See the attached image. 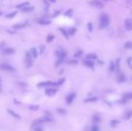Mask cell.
I'll list each match as a JSON object with an SVG mask.
<instances>
[{
  "instance_id": "cell-27",
  "label": "cell",
  "mask_w": 132,
  "mask_h": 131,
  "mask_svg": "<svg viewBox=\"0 0 132 131\" xmlns=\"http://www.w3.org/2000/svg\"><path fill=\"white\" fill-rule=\"evenodd\" d=\"M124 48L127 49V50H130V49H132V42H130V41H127V42L124 44Z\"/></svg>"
},
{
  "instance_id": "cell-12",
  "label": "cell",
  "mask_w": 132,
  "mask_h": 131,
  "mask_svg": "<svg viewBox=\"0 0 132 131\" xmlns=\"http://www.w3.org/2000/svg\"><path fill=\"white\" fill-rule=\"evenodd\" d=\"M27 25V22L25 23H20V24H16L13 25V29L14 30H22L23 28H24L25 26Z\"/></svg>"
},
{
  "instance_id": "cell-8",
  "label": "cell",
  "mask_w": 132,
  "mask_h": 131,
  "mask_svg": "<svg viewBox=\"0 0 132 131\" xmlns=\"http://www.w3.org/2000/svg\"><path fill=\"white\" fill-rule=\"evenodd\" d=\"M124 26H125V29L127 31H132V19H126L124 21Z\"/></svg>"
},
{
  "instance_id": "cell-41",
  "label": "cell",
  "mask_w": 132,
  "mask_h": 131,
  "mask_svg": "<svg viewBox=\"0 0 132 131\" xmlns=\"http://www.w3.org/2000/svg\"><path fill=\"white\" fill-rule=\"evenodd\" d=\"M130 61H131V58H129L128 59V65H129V67H131V64H130Z\"/></svg>"
},
{
  "instance_id": "cell-10",
  "label": "cell",
  "mask_w": 132,
  "mask_h": 131,
  "mask_svg": "<svg viewBox=\"0 0 132 131\" xmlns=\"http://www.w3.org/2000/svg\"><path fill=\"white\" fill-rule=\"evenodd\" d=\"M126 80H127V78H126L125 75H124L123 73H121V72H119L117 75V82L118 83H124Z\"/></svg>"
},
{
  "instance_id": "cell-3",
  "label": "cell",
  "mask_w": 132,
  "mask_h": 131,
  "mask_svg": "<svg viewBox=\"0 0 132 131\" xmlns=\"http://www.w3.org/2000/svg\"><path fill=\"white\" fill-rule=\"evenodd\" d=\"M0 69L3 71H6V72H15V68L13 67V66H11L9 64H2L0 65Z\"/></svg>"
},
{
  "instance_id": "cell-32",
  "label": "cell",
  "mask_w": 132,
  "mask_h": 131,
  "mask_svg": "<svg viewBox=\"0 0 132 131\" xmlns=\"http://www.w3.org/2000/svg\"><path fill=\"white\" fill-rule=\"evenodd\" d=\"M54 38H55V37H54V35L49 34V35H48V37H47V42H48V43H50L51 41H52L54 40Z\"/></svg>"
},
{
  "instance_id": "cell-18",
  "label": "cell",
  "mask_w": 132,
  "mask_h": 131,
  "mask_svg": "<svg viewBox=\"0 0 132 131\" xmlns=\"http://www.w3.org/2000/svg\"><path fill=\"white\" fill-rule=\"evenodd\" d=\"M38 24H41V25H49V24H50V21L47 19H41L39 20Z\"/></svg>"
},
{
  "instance_id": "cell-36",
  "label": "cell",
  "mask_w": 132,
  "mask_h": 131,
  "mask_svg": "<svg viewBox=\"0 0 132 131\" xmlns=\"http://www.w3.org/2000/svg\"><path fill=\"white\" fill-rule=\"evenodd\" d=\"M82 55V51L81 50H77V52H76L75 53V55H74V58H79V57L81 56Z\"/></svg>"
},
{
  "instance_id": "cell-9",
  "label": "cell",
  "mask_w": 132,
  "mask_h": 131,
  "mask_svg": "<svg viewBox=\"0 0 132 131\" xmlns=\"http://www.w3.org/2000/svg\"><path fill=\"white\" fill-rule=\"evenodd\" d=\"M15 53V50L14 48H7V49H5V50H2V54L3 55H13V54Z\"/></svg>"
},
{
  "instance_id": "cell-14",
  "label": "cell",
  "mask_w": 132,
  "mask_h": 131,
  "mask_svg": "<svg viewBox=\"0 0 132 131\" xmlns=\"http://www.w3.org/2000/svg\"><path fill=\"white\" fill-rule=\"evenodd\" d=\"M83 64L85 65L86 67H89V68H94V62L92 60H88V59H85V60H83Z\"/></svg>"
},
{
  "instance_id": "cell-33",
  "label": "cell",
  "mask_w": 132,
  "mask_h": 131,
  "mask_svg": "<svg viewBox=\"0 0 132 131\" xmlns=\"http://www.w3.org/2000/svg\"><path fill=\"white\" fill-rule=\"evenodd\" d=\"M77 32V29L76 28H70L69 30L68 31V35H73V34H75V32Z\"/></svg>"
},
{
  "instance_id": "cell-40",
  "label": "cell",
  "mask_w": 132,
  "mask_h": 131,
  "mask_svg": "<svg viewBox=\"0 0 132 131\" xmlns=\"http://www.w3.org/2000/svg\"><path fill=\"white\" fill-rule=\"evenodd\" d=\"M68 63H69V64H73V65H77V60H70Z\"/></svg>"
},
{
  "instance_id": "cell-26",
  "label": "cell",
  "mask_w": 132,
  "mask_h": 131,
  "mask_svg": "<svg viewBox=\"0 0 132 131\" xmlns=\"http://www.w3.org/2000/svg\"><path fill=\"white\" fill-rule=\"evenodd\" d=\"M17 12L16 11H14V12H12L11 14H9V15H6V18H8V19H12V18H14L16 15Z\"/></svg>"
},
{
  "instance_id": "cell-44",
  "label": "cell",
  "mask_w": 132,
  "mask_h": 131,
  "mask_svg": "<svg viewBox=\"0 0 132 131\" xmlns=\"http://www.w3.org/2000/svg\"><path fill=\"white\" fill-rule=\"evenodd\" d=\"M2 92V88H1V79H0V92Z\"/></svg>"
},
{
  "instance_id": "cell-31",
  "label": "cell",
  "mask_w": 132,
  "mask_h": 131,
  "mask_svg": "<svg viewBox=\"0 0 132 131\" xmlns=\"http://www.w3.org/2000/svg\"><path fill=\"white\" fill-rule=\"evenodd\" d=\"M93 121L94 123H99L101 121V118L99 116H97V115H95V116L93 117Z\"/></svg>"
},
{
  "instance_id": "cell-30",
  "label": "cell",
  "mask_w": 132,
  "mask_h": 131,
  "mask_svg": "<svg viewBox=\"0 0 132 131\" xmlns=\"http://www.w3.org/2000/svg\"><path fill=\"white\" fill-rule=\"evenodd\" d=\"M28 108L30 110H38L40 107H39V105H30Z\"/></svg>"
},
{
  "instance_id": "cell-29",
  "label": "cell",
  "mask_w": 132,
  "mask_h": 131,
  "mask_svg": "<svg viewBox=\"0 0 132 131\" xmlns=\"http://www.w3.org/2000/svg\"><path fill=\"white\" fill-rule=\"evenodd\" d=\"M72 14H73L72 9H68V10H67L66 12H65V15H66V16H68V17H70V16H72Z\"/></svg>"
},
{
  "instance_id": "cell-23",
  "label": "cell",
  "mask_w": 132,
  "mask_h": 131,
  "mask_svg": "<svg viewBox=\"0 0 132 131\" xmlns=\"http://www.w3.org/2000/svg\"><path fill=\"white\" fill-rule=\"evenodd\" d=\"M109 70H110V72H111V73L116 70V65H115V63L112 62V61L110 63V67H109Z\"/></svg>"
},
{
  "instance_id": "cell-39",
  "label": "cell",
  "mask_w": 132,
  "mask_h": 131,
  "mask_svg": "<svg viewBox=\"0 0 132 131\" xmlns=\"http://www.w3.org/2000/svg\"><path fill=\"white\" fill-rule=\"evenodd\" d=\"M44 50H45V46L44 45H41V46H40V53L42 54L43 51H44Z\"/></svg>"
},
{
  "instance_id": "cell-16",
  "label": "cell",
  "mask_w": 132,
  "mask_h": 131,
  "mask_svg": "<svg viewBox=\"0 0 132 131\" xmlns=\"http://www.w3.org/2000/svg\"><path fill=\"white\" fill-rule=\"evenodd\" d=\"M97 56H96L94 53H89L85 56V59H88V60H94V59H97Z\"/></svg>"
},
{
  "instance_id": "cell-6",
  "label": "cell",
  "mask_w": 132,
  "mask_h": 131,
  "mask_svg": "<svg viewBox=\"0 0 132 131\" xmlns=\"http://www.w3.org/2000/svg\"><path fill=\"white\" fill-rule=\"evenodd\" d=\"M129 100H132V92L124 93L123 96H122V99H121V101H120V102L126 103V102H128Z\"/></svg>"
},
{
  "instance_id": "cell-20",
  "label": "cell",
  "mask_w": 132,
  "mask_h": 131,
  "mask_svg": "<svg viewBox=\"0 0 132 131\" xmlns=\"http://www.w3.org/2000/svg\"><path fill=\"white\" fill-rule=\"evenodd\" d=\"M28 6H30V3H29V2L21 3V4L17 5V6H16V8H18V9H22V8H24V7H28Z\"/></svg>"
},
{
  "instance_id": "cell-25",
  "label": "cell",
  "mask_w": 132,
  "mask_h": 131,
  "mask_svg": "<svg viewBox=\"0 0 132 131\" xmlns=\"http://www.w3.org/2000/svg\"><path fill=\"white\" fill-rule=\"evenodd\" d=\"M118 125H119V121L117 120V119H112V120L111 121V126L112 127H116Z\"/></svg>"
},
{
  "instance_id": "cell-34",
  "label": "cell",
  "mask_w": 132,
  "mask_h": 131,
  "mask_svg": "<svg viewBox=\"0 0 132 131\" xmlns=\"http://www.w3.org/2000/svg\"><path fill=\"white\" fill-rule=\"evenodd\" d=\"M57 112H58V114H61V115H64V114L67 113V111L64 110V109H61V108H59V109H58L57 110Z\"/></svg>"
},
{
  "instance_id": "cell-46",
  "label": "cell",
  "mask_w": 132,
  "mask_h": 131,
  "mask_svg": "<svg viewBox=\"0 0 132 131\" xmlns=\"http://www.w3.org/2000/svg\"><path fill=\"white\" fill-rule=\"evenodd\" d=\"M103 1H111V0H103Z\"/></svg>"
},
{
  "instance_id": "cell-13",
  "label": "cell",
  "mask_w": 132,
  "mask_h": 131,
  "mask_svg": "<svg viewBox=\"0 0 132 131\" xmlns=\"http://www.w3.org/2000/svg\"><path fill=\"white\" fill-rule=\"evenodd\" d=\"M29 54L32 58H36L38 57V50H37L36 48H32L29 51Z\"/></svg>"
},
{
  "instance_id": "cell-11",
  "label": "cell",
  "mask_w": 132,
  "mask_h": 131,
  "mask_svg": "<svg viewBox=\"0 0 132 131\" xmlns=\"http://www.w3.org/2000/svg\"><path fill=\"white\" fill-rule=\"evenodd\" d=\"M54 54L58 58H65L67 56V53L64 50H56Z\"/></svg>"
},
{
  "instance_id": "cell-24",
  "label": "cell",
  "mask_w": 132,
  "mask_h": 131,
  "mask_svg": "<svg viewBox=\"0 0 132 131\" xmlns=\"http://www.w3.org/2000/svg\"><path fill=\"white\" fill-rule=\"evenodd\" d=\"M32 130L33 131H44V129H43L42 127H41V125H38V126L32 127Z\"/></svg>"
},
{
  "instance_id": "cell-5",
  "label": "cell",
  "mask_w": 132,
  "mask_h": 131,
  "mask_svg": "<svg viewBox=\"0 0 132 131\" xmlns=\"http://www.w3.org/2000/svg\"><path fill=\"white\" fill-rule=\"evenodd\" d=\"M77 97V93L76 92H71V93H69V94L67 96L66 98V102L68 105H70L71 103L73 102V101L75 100V98Z\"/></svg>"
},
{
  "instance_id": "cell-15",
  "label": "cell",
  "mask_w": 132,
  "mask_h": 131,
  "mask_svg": "<svg viewBox=\"0 0 132 131\" xmlns=\"http://www.w3.org/2000/svg\"><path fill=\"white\" fill-rule=\"evenodd\" d=\"M33 10H34V7H31V6H28V7H25L21 9V11L23 13H31V12H32Z\"/></svg>"
},
{
  "instance_id": "cell-1",
  "label": "cell",
  "mask_w": 132,
  "mask_h": 131,
  "mask_svg": "<svg viewBox=\"0 0 132 131\" xmlns=\"http://www.w3.org/2000/svg\"><path fill=\"white\" fill-rule=\"evenodd\" d=\"M110 24V17L107 14H102L100 15V24H99V28L101 30L107 28Z\"/></svg>"
},
{
  "instance_id": "cell-4",
  "label": "cell",
  "mask_w": 132,
  "mask_h": 131,
  "mask_svg": "<svg viewBox=\"0 0 132 131\" xmlns=\"http://www.w3.org/2000/svg\"><path fill=\"white\" fill-rule=\"evenodd\" d=\"M89 4L91 5V6H93V7H96V8H99V9H102L104 7V5L102 4L101 1H99V0H91L89 2Z\"/></svg>"
},
{
  "instance_id": "cell-17",
  "label": "cell",
  "mask_w": 132,
  "mask_h": 131,
  "mask_svg": "<svg viewBox=\"0 0 132 131\" xmlns=\"http://www.w3.org/2000/svg\"><path fill=\"white\" fill-rule=\"evenodd\" d=\"M7 112L10 114L11 116H13L14 118H18V119H21V116H20L18 113H16V112L14 111V110H10V109H8V110H7Z\"/></svg>"
},
{
  "instance_id": "cell-38",
  "label": "cell",
  "mask_w": 132,
  "mask_h": 131,
  "mask_svg": "<svg viewBox=\"0 0 132 131\" xmlns=\"http://www.w3.org/2000/svg\"><path fill=\"white\" fill-rule=\"evenodd\" d=\"M91 131H100V130H99V127H97V126H95V125H94V126H93V127H92Z\"/></svg>"
},
{
  "instance_id": "cell-35",
  "label": "cell",
  "mask_w": 132,
  "mask_h": 131,
  "mask_svg": "<svg viewBox=\"0 0 132 131\" xmlns=\"http://www.w3.org/2000/svg\"><path fill=\"white\" fill-rule=\"evenodd\" d=\"M93 29H94V25H93V24H92V23H88L87 24V30L89 31V32H93Z\"/></svg>"
},
{
  "instance_id": "cell-43",
  "label": "cell",
  "mask_w": 132,
  "mask_h": 131,
  "mask_svg": "<svg viewBox=\"0 0 132 131\" xmlns=\"http://www.w3.org/2000/svg\"><path fill=\"white\" fill-rule=\"evenodd\" d=\"M14 102L15 103H17V104H20V102H18V101H17V100H14Z\"/></svg>"
},
{
  "instance_id": "cell-22",
  "label": "cell",
  "mask_w": 132,
  "mask_h": 131,
  "mask_svg": "<svg viewBox=\"0 0 132 131\" xmlns=\"http://www.w3.org/2000/svg\"><path fill=\"white\" fill-rule=\"evenodd\" d=\"M98 101V98H97V97H91V98L85 99V102H95V101Z\"/></svg>"
},
{
  "instance_id": "cell-19",
  "label": "cell",
  "mask_w": 132,
  "mask_h": 131,
  "mask_svg": "<svg viewBox=\"0 0 132 131\" xmlns=\"http://www.w3.org/2000/svg\"><path fill=\"white\" fill-rule=\"evenodd\" d=\"M131 117H132V110H128V111L126 112L125 114H124L123 118L124 119H129Z\"/></svg>"
},
{
  "instance_id": "cell-2",
  "label": "cell",
  "mask_w": 132,
  "mask_h": 131,
  "mask_svg": "<svg viewBox=\"0 0 132 131\" xmlns=\"http://www.w3.org/2000/svg\"><path fill=\"white\" fill-rule=\"evenodd\" d=\"M38 87L42 88V87H51V86H56V82L52 81H45V82H41L37 84Z\"/></svg>"
},
{
  "instance_id": "cell-28",
  "label": "cell",
  "mask_w": 132,
  "mask_h": 131,
  "mask_svg": "<svg viewBox=\"0 0 132 131\" xmlns=\"http://www.w3.org/2000/svg\"><path fill=\"white\" fill-rule=\"evenodd\" d=\"M65 81H66L65 78H61V79H59L58 82H56V86H59V85H61V84H63L65 83Z\"/></svg>"
},
{
  "instance_id": "cell-7",
  "label": "cell",
  "mask_w": 132,
  "mask_h": 131,
  "mask_svg": "<svg viewBox=\"0 0 132 131\" xmlns=\"http://www.w3.org/2000/svg\"><path fill=\"white\" fill-rule=\"evenodd\" d=\"M57 92H58V89L53 88V87H49V88L45 90V93L48 96H53V95H55L57 93Z\"/></svg>"
},
{
  "instance_id": "cell-45",
  "label": "cell",
  "mask_w": 132,
  "mask_h": 131,
  "mask_svg": "<svg viewBox=\"0 0 132 131\" xmlns=\"http://www.w3.org/2000/svg\"><path fill=\"white\" fill-rule=\"evenodd\" d=\"M3 14H2V12H0V16H1V15H2Z\"/></svg>"
},
{
  "instance_id": "cell-21",
  "label": "cell",
  "mask_w": 132,
  "mask_h": 131,
  "mask_svg": "<svg viewBox=\"0 0 132 131\" xmlns=\"http://www.w3.org/2000/svg\"><path fill=\"white\" fill-rule=\"evenodd\" d=\"M59 31H60V32H61L62 34L64 35V37L66 38V39H68V38H69V35H68V31H66L64 28H61V27L59 28Z\"/></svg>"
},
{
  "instance_id": "cell-42",
  "label": "cell",
  "mask_w": 132,
  "mask_h": 131,
  "mask_svg": "<svg viewBox=\"0 0 132 131\" xmlns=\"http://www.w3.org/2000/svg\"><path fill=\"white\" fill-rule=\"evenodd\" d=\"M47 1H49L50 3H56V0H47Z\"/></svg>"
},
{
  "instance_id": "cell-37",
  "label": "cell",
  "mask_w": 132,
  "mask_h": 131,
  "mask_svg": "<svg viewBox=\"0 0 132 131\" xmlns=\"http://www.w3.org/2000/svg\"><path fill=\"white\" fill-rule=\"evenodd\" d=\"M18 84H19L21 87H27V83H24V82H19L18 83Z\"/></svg>"
}]
</instances>
